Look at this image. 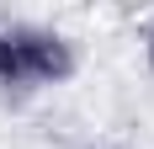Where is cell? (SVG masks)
Listing matches in <instances>:
<instances>
[{
	"mask_svg": "<svg viewBox=\"0 0 154 149\" xmlns=\"http://www.w3.org/2000/svg\"><path fill=\"white\" fill-rule=\"evenodd\" d=\"M143 43H149V64H154V21H149V37H143Z\"/></svg>",
	"mask_w": 154,
	"mask_h": 149,
	"instance_id": "obj_2",
	"label": "cell"
},
{
	"mask_svg": "<svg viewBox=\"0 0 154 149\" xmlns=\"http://www.w3.org/2000/svg\"><path fill=\"white\" fill-rule=\"evenodd\" d=\"M80 69L75 37L43 21H0V90L32 96V90H59Z\"/></svg>",
	"mask_w": 154,
	"mask_h": 149,
	"instance_id": "obj_1",
	"label": "cell"
}]
</instances>
